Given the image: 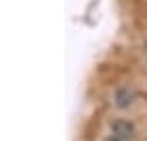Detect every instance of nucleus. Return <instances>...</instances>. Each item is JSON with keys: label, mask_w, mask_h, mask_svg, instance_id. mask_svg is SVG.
Wrapping results in <instances>:
<instances>
[{"label": "nucleus", "mask_w": 147, "mask_h": 141, "mask_svg": "<svg viewBox=\"0 0 147 141\" xmlns=\"http://www.w3.org/2000/svg\"><path fill=\"white\" fill-rule=\"evenodd\" d=\"M111 133H115V135H119L121 139H126V141H130L134 137V126L130 122H124V120H117V122H113L111 124Z\"/></svg>", "instance_id": "obj_1"}, {"label": "nucleus", "mask_w": 147, "mask_h": 141, "mask_svg": "<svg viewBox=\"0 0 147 141\" xmlns=\"http://www.w3.org/2000/svg\"><path fill=\"white\" fill-rule=\"evenodd\" d=\"M105 141H126V139H121L119 135H115V133H109V135H107V139H105Z\"/></svg>", "instance_id": "obj_2"}]
</instances>
